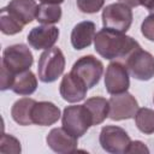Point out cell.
Segmentation results:
<instances>
[{"label": "cell", "mask_w": 154, "mask_h": 154, "mask_svg": "<svg viewBox=\"0 0 154 154\" xmlns=\"http://www.w3.org/2000/svg\"><path fill=\"white\" fill-rule=\"evenodd\" d=\"M71 72L78 76L85 83L88 89H90L100 82L103 73V65L94 55H84L73 64Z\"/></svg>", "instance_id": "8"}, {"label": "cell", "mask_w": 154, "mask_h": 154, "mask_svg": "<svg viewBox=\"0 0 154 154\" xmlns=\"http://www.w3.org/2000/svg\"><path fill=\"white\" fill-rule=\"evenodd\" d=\"M87 90H88V87L85 85V83L73 72H69L64 75L59 87L61 97L65 101L72 102V103L84 100L87 95Z\"/></svg>", "instance_id": "11"}, {"label": "cell", "mask_w": 154, "mask_h": 154, "mask_svg": "<svg viewBox=\"0 0 154 154\" xmlns=\"http://www.w3.org/2000/svg\"><path fill=\"white\" fill-rule=\"evenodd\" d=\"M108 102H109L108 117L112 120H124V119L134 118L138 109L137 100L128 91L113 95L108 100Z\"/></svg>", "instance_id": "10"}, {"label": "cell", "mask_w": 154, "mask_h": 154, "mask_svg": "<svg viewBox=\"0 0 154 154\" xmlns=\"http://www.w3.org/2000/svg\"><path fill=\"white\" fill-rule=\"evenodd\" d=\"M128 153H149V149L141 141H131Z\"/></svg>", "instance_id": "27"}, {"label": "cell", "mask_w": 154, "mask_h": 154, "mask_svg": "<svg viewBox=\"0 0 154 154\" xmlns=\"http://www.w3.org/2000/svg\"><path fill=\"white\" fill-rule=\"evenodd\" d=\"M95 51L107 60H125L134 51L141 48L138 42L124 32L103 28L94 37Z\"/></svg>", "instance_id": "1"}, {"label": "cell", "mask_w": 154, "mask_h": 154, "mask_svg": "<svg viewBox=\"0 0 154 154\" xmlns=\"http://www.w3.org/2000/svg\"><path fill=\"white\" fill-rule=\"evenodd\" d=\"M63 128L75 137H82L88 129L94 125L93 116L84 105L67 106L61 116Z\"/></svg>", "instance_id": "2"}, {"label": "cell", "mask_w": 154, "mask_h": 154, "mask_svg": "<svg viewBox=\"0 0 154 154\" xmlns=\"http://www.w3.org/2000/svg\"><path fill=\"white\" fill-rule=\"evenodd\" d=\"M14 76L12 72H10L4 65H1V90H7L12 88Z\"/></svg>", "instance_id": "26"}, {"label": "cell", "mask_w": 154, "mask_h": 154, "mask_svg": "<svg viewBox=\"0 0 154 154\" xmlns=\"http://www.w3.org/2000/svg\"><path fill=\"white\" fill-rule=\"evenodd\" d=\"M59 37V29L54 25L42 24L35 26L28 34V42L35 49H49Z\"/></svg>", "instance_id": "12"}, {"label": "cell", "mask_w": 154, "mask_h": 154, "mask_svg": "<svg viewBox=\"0 0 154 154\" xmlns=\"http://www.w3.org/2000/svg\"><path fill=\"white\" fill-rule=\"evenodd\" d=\"M77 7L83 13H96L105 4V0H76Z\"/></svg>", "instance_id": "24"}, {"label": "cell", "mask_w": 154, "mask_h": 154, "mask_svg": "<svg viewBox=\"0 0 154 154\" xmlns=\"http://www.w3.org/2000/svg\"><path fill=\"white\" fill-rule=\"evenodd\" d=\"M0 150L2 153H14V154L20 153V143L16 137L7 135V134H4L2 138H1Z\"/></svg>", "instance_id": "23"}, {"label": "cell", "mask_w": 154, "mask_h": 154, "mask_svg": "<svg viewBox=\"0 0 154 154\" xmlns=\"http://www.w3.org/2000/svg\"><path fill=\"white\" fill-rule=\"evenodd\" d=\"M125 66L129 73L138 81H149L154 77V57L142 48L134 51L125 59Z\"/></svg>", "instance_id": "7"}, {"label": "cell", "mask_w": 154, "mask_h": 154, "mask_svg": "<svg viewBox=\"0 0 154 154\" xmlns=\"http://www.w3.org/2000/svg\"><path fill=\"white\" fill-rule=\"evenodd\" d=\"M105 87L111 95L128 91L130 87V77L129 71L123 63L112 61L108 64L105 75Z\"/></svg>", "instance_id": "9"}, {"label": "cell", "mask_w": 154, "mask_h": 154, "mask_svg": "<svg viewBox=\"0 0 154 154\" xmlns=\"http://www.w3.org/2000/svg\"><path fill=\"white\" fill-rule=\"evenodd\" d=\"M138 4L154 14V0H138Z\"/></svg>", "instance_id": "28"}, {"label": "cell", "mask_w": 154, "mask_h": 154, "mask_svg": "<svg viewBox=\"0 0 154 154\" xmlns=\"http://www.w3.org/2000/svg\"><path fill=\"white\" fill-rule=\"evenodd\" d=\"M46 142L52 150L60 154L73 153L78 146L77 137L69 134L64 128L52 129L46 137Z\"/></svg>", "instance_id": "13"}, {"label": "cell", "mask_w": 154, "mask_h": 154, "mask_svg": "<svg viewBox=\"0 0 154 154\" xmlns=\"http://www.w3.org/2000/svg\"><path fill=\"white\" fill-rule=\"evenodd\" d=\"M32 63V53L30 52L29 47L23 43L12 45L4 49L1 65H4L13 75H18L20 72L30 70Z\"/></svg>", "instance_id": "4"}, {"label": "cell", "mask_w": 154, "mask_h": 154, "mask_svg": "<svg viewBox=\"0 0 154 154\" xmlns=\"http://www.w3.org/2000/svg\"><path fill=\"white\" fill-rule=\"evenodd\" d=\"M35 103H36V101L30 97H23V99L17 100L11 108L12 119L17 124L23 125V126L32 124L31 111H32V107Z\"/></svg>", "instance_id": "17"}, {"label": "cell", "mask_w": 154, "mask_h": 154, "mask_svg": "<svg viewBox=\"0 0 154 154\" xmlns=\"http://www.w3.org/2000/svg\"><path fill=\"white\" fill-rule=\"evenodd\" d=\"M24 24L22 22H19L16 17H13L7 10L6 7L1 8L0 12V29L2 31V34L5 35H14L18 34L23 30Z\"/></svg>", "instance_id": "22"}, {"label": "cell", "mask_w": 154, "mask_h": 154, "mask_svg": "<svg viewBox=\"0 0 154 154\" xmlns=\"http://www.w3.org/2000/svg\"><path fill=\"white\" fill-rule=\"evenodd\" d=\"M37 7L35 0H11L6 10L25 25L36 19Z\"/></svg>", "instance_id": "16"}, {"label": "cell", "mask_w": 154, "mask_h": 154, "mask_svg": "<svg viewBox=\"0 0 154 154\" xmlns=\"http://www.w3.org/2000/svg\"><path fill=\"white\" fill-rule=\"evenodd\" d=\"M100 144L103 150L112 154H124L128 153L131 140L128 132L116 125H106L101 129L99 136Z\"/></svg>", "instance_id": "6"}, {"label": "cell", "mask_w": 154, "mask_h": 154, "mask_svg": "<svg viewBox=\"0 0 154 154\" xmlns=\"http://www.w3.org/2000/svg\"><path fill=\"white\" fill-rule=\"evenodd\" d=\"M132 23V11L123 2H114L107 5L102 10L103 28L112 29L120 32H126Z\"/></svg>", "instance_id": "5"}, {"label": "cell", "mask_w": 154, "mask_h": 154, "mask_svg": "<svg viewBox=\"0 0 154 154\" xmlns=\"http://www.w3.org/2000/svg\"><path fill=\"white\" fill-rule=\"evenodd\" d=\"M135 123L137 129L146 134L150 135L154 134V111L147 107L138 108L135 114Z\"/></svg>", "instance_id": "21"}, {"label": "cell", "mask_w": 154, "mask_h": 154, "mask_svg": "<svg viewBox=\"0 0 154 154\" xmlns=\"http://www.w3.org/2000/svg\"><path fill=\"white\" fill-rule=\"evenodd\" d=\"M96 25L94 22L83 20L76 24L71 31V45L75 49H84L91 45L95 37Z\"/></svg>", "instance_id": "15"}, {"label": "cell", "mask_w": 154, "mask_h": 154, "mask_svg": "<svg viewBox=\"0 0 154 154\" xmlns=\"http://www.w3.org/2000/svg\"><path fill=\"white\" fill-rule=\"evenodd\" d=\"M61 18V8L58 4H45L41 2L37 7L36 20L41 24H54Z\"/></svg>", "instance_id": "20"}, {"label": "cell", "mask_w": 154, "mask_h": 154, "mask_svg": "<svg viewBox=\"0 0 154 154\" xmlns=\"http://www.w3.org/2000/svg\"><path fill=\"white\" fill-rule=\"evenodd\" d=\"M153 101H154V96H153Z\"/></svg>", "instance_id": "31"}, {"label": "cell", "mask_w": 154, "mask_h": 154, "mask_svg": "<svg viewBox=\"0 0 154 154\" xmlns=\"http://www.w3.org/2000/svg\"><path fill=\"white\" fill-rule=\"evenodd\" d=\"M65 57L60 48L52 47L46 49L38 59L37 75L38 79L43 83H52L57 81L64 72Z\"/></svg>", "instance_id": "3"}, {"label": "cell", "mask_w": 154, "mask_h": 154, "mask_svg": "<svg viewBox=\"0 0 154 154\" xmlns=\"http://www.w3.org/2000/svg\"><path fill=\"white\" fill-rule=\"evenodd\" d=\"M141 31L146 38H148L149 41H154V14L153 13H150L143 19L141 24Z\"/></svg>", "instance_id": "25"}, {"label": "cell", "mask_w": 154, "mask_h": 154, "mask_svg": "<svg viewBox=\"0 0 154 154\" xmlns=\"http://www.w3.org/2000/svg\"><path fill=\"white\" fill-rule=\"evenodd\" d=\"M37 88V78L35 75L26 70L14 76V81L12 84L11 90L18 95H31Z\"/></svg>", "instance_id": "18"}, {"label": "cell", "mask_w": 154, "mask_h": 154, "mask_svg": "<svg viewBox=\"0 0 154 154\" xmlns=\"http://www.w3.org/2000/svg\"><path fill=\"white\" fill-rule=\"evenodd\" d=\"M60 109L53 102L49 101H40L34 105L31 111V120L32 124L48 126L57 123L60 118Z\"/></svg>", "instance_id": "14"}, {"label": "cell", "mask_w": 154, "mask_h": 154, "mask_svg": "<svg viewBox=\"0 0 154 154\" xmlns=\"http://www.w3.org/2000/svg\"><path fill=\"white\" fill-rule=\"evenodd\" d=\"M84 106L89 109V112L93 116V123L94 125L101 124L107 117L109 112V102L105 97L101 96H94L88 99L84 102Z\"/></svg>", "instance_id": "19"}, {"label": "cell", "mask_w": 154, "mask_h": 154, "mask_svg": "<svg viewBox=\"0 0 154 154\" xmlns=\"http://www.w3.org/2000/svg\"><path fill=\"white\" fill-rule=\"evenodd\" d=\"M41 2H45V4H61L64 0H40Z\"/></svg>", "instance_id": "30"}, {"label": "cell", "mask_w": 154, "mask_h": 154, "mask_svg": "<svg viewBox=\"0 0 154 154\" xmlns=\"http://www.w3.org/2000/svg\"><path fill=\"white\" fill-rule=\"evenodd\" d=\"M119 2H123V4L128 5L129 7H136V6H140L138 0H119Z\"/></svg>", "instance_id": "29"}]
</instances>
